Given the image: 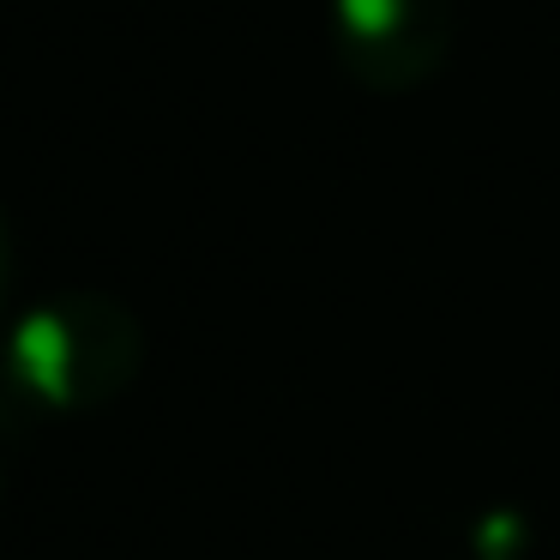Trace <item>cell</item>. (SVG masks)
I'll list each match as a JSON object with an SVG mask.
<instances>
[{
	"label": "cell",
	"mask_w": 560,
	"mask_h": 560,
	"mask_svg": "<svg viewBox=\"0 0 560 560\" xmlns=\"http://www.w3.org/2000/svg\"><path fill=\"white\" fill-rule=\"evenodd\" d=\"M331 49L368 91H416L452 55L446 0H331Z\"/></svg>",
	"instance_id": "2"
},
{
	"label": "cell",
	"mask_w": 560,
	"mask_h": 560,
	"mask_svg": "<svg viewBox=\"0 0 560 560\" xmlns=\"http://www.w3.org/2000/svg\"><path fill=\"white\" fill-rule=\"evenodd\" d=\"M7 295H13V223L0 211V307H7Z\"/></svg>",
	"instance_id": "3"
},
{
	"label": "cell",
	"mask_w": 560,
	"mask_h": 560,
	"mask_svg": "<svg viewBox=\"0 0 560 560\" xmlns=\"http://www.w3.org/2000/svg\"><path fill=\"white\" fill-rule=\"evenodd\" d=\"M0 355L43 416H79L115 404L139 380L145 331L133 307L103 290H67L0 331Z\"/></svg>",
	"instance_id": "1"
}]
</instances>
